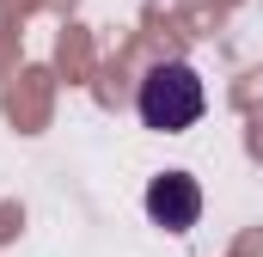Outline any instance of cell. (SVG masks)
Wrapping results in <instances>:
<instances>
[{
    "label": "cell",
    "instance_id": "6da1fadb",
    "mask_svg": "<svg viewBox=\"0 0 263 257\" xmlns=\"http://www.w3.org/2000/svg\"><path fill=\"white\" fill-rule=\"evenodd\" d=\"M202 104H208V92H202V74H196L190 62H159V67H147V80H141V92H135L141 123L159 128V135L190 128V123L202 117Z\"/></svg>",
    "mask_w": 263,
    "mask_h": 257
},
{
    "label": "cell",
    "instance_id": "7a4b0ae2",
    "mask_svg": "<svg viewBox=\"0 0 263 257\" xmlns=\"http://www.w3.org/2000/svg\"><path fill=\"white\" fill-rule=\"evenodd\" d=\"M147 221L165 227V233H190L202 221V190L190 172H159L147 184Z\"/></svg>",
    "mask_w": 263,
    "mask_h": 257
}]
</instances>
